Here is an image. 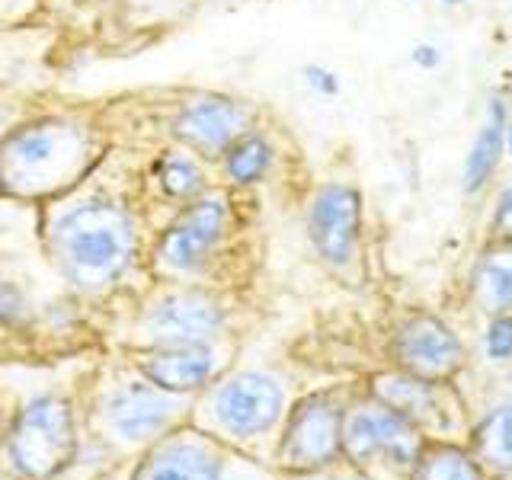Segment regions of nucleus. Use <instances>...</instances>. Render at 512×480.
<instances>
[{
	"label": "nucleus",
	"instance_id": "25",
	"mask_svg": "<svg viewBox=\"0 0 512 480\" xmlns=\"http://www.w3.org/2000/svg\"><path fill=\"white\" fill-rule=\"evenodd\" d=\"M493 237L500 240V244H512V186H506L500 192V199H496V208H493Z\"/></svg>",
	"mask_w": 512,
	"mask_h": 480
},
{
	"label": "nucleus",
	"instance_id": "10",
	"mask_svg": "<svg viewBox=\"0 0 512 480\" xmlns=\"http://www.w3.org/2000/svg\"><path fill=\"white\" fill-rule=\"evenodd\" d=\"M215 420L231 436H263L285 410V388L269 372H240L215 391Z\"/></svg>",
	"mask_w": 512,
	"mask_h": 480
},
{
	"label": "nucleus",
	"instance_id": "2",
	"mask_svg": "<svg viewBox=\"0 0 512 480\" xmlns=\"http://www.w3.org/2000/svg\"><path fill=\"white\" fill-rule=\"evenodd\" d=\"M48 247L61 276L77 292H112L138 263L141 231L135 205L103 189L68 196L48 228Z\"/></svg>",
	"mask_w": 512,
	"mask_h": 480
},
{
	"label": "nucleus",
	"instance_id": "21",
	"mask_svg": "<svg viewBox=\"0 0 512 480\" xmlns=\"http://www.w3.org/2000/svg\"><path fill=\"white\" fill-rule=\"evenodd\" d=\"M413 468H416L413 480H480L477 461L452 445L429 448V452L423 448V455Z\"/></svg>",
	"mask_w": 512,
	"mask_h": 480
},
{
	"label": "nucleus",
	"instance_id": "4",
	"mask_svg": "<svg viewBox=\"0 0 512 480\" xmlns=\"http://www.w3.org/2000/svg\"><path fill=\"white\" fill-rule=\"evenodd\" d=\"M77 452V420L71 400L45 394L29 400L10 426L7 458L26 480H52Z\"/></svg>",
	"mask_w": 512,
	"mask_h": 480
},
{
	"label": "nucleus",
	"instance_id": "17",
	"mask_svg": "<svg viewBox=\"0 0 512 480\" xmlns=\"http://www.w3.org/2000/svg\"><path fill=\"white\" fill-rule=\"evenodd\" d=\"M506 122H509V109L503 100H490L487 103V116L480 122L477 135L468 148L461 167V189L468 196H477L480 189H487V183L496 176L506 154Z\"/></svg>",
	"mask_w": 512,
	"mask_h": 480
},
{
	"label": "nucleus",
	"instance_id": "12",
	"mask_svg": "<svg viewBox=\"0 0 512 480\" xmlns=\"http://www.w3.org/2000/svg\"><path fill=\"white\" fill-rule=\"evenodd\" d=\"M106 423L125 442H151L164 436L180 413V397L154 388L151 381H125L106 397Z\"/></svg>",
	"mask_w": 512,
	"mask_h": 480
},
{
	"label": "nucleus",
	"instance_id": "5",
	"mask_svg": "<svg viewBox=\"0 0 512 480\" xmlns=\"http://www.w3.org/2000/svg\"><path fill=\"white\" fill-rule=\"evenodd\" d=\"M256 125V109L234 93L189 90L176 96L167 112V138L176 148L215 164L224 148Z\"/></svg>",
	"mask_w": 512,
	"mask_h": 480
},
{
	"label": "nucleus",
	"instance_id": "27",
	"mask_svg": "<svg viewBox=\"0 0 512 480\" xmlns=\"http://www.w3.org/2000/svg\"><path fill=\"white\" fill-rule=\"evenodd\" d=\"M16 122H20V112H13L10 106L0 103V138H4Z\"/></svg>",
	"mask_w": 512,
	"mask_h": 480
},
{
	"label": "nucleus",
	"instance_id": "28",
	"mask_svg": "<svg viewBox=\"0 0 512 480\" xmlns=\"http://www.w3.org/2000/svg\"><path fill=\"white\" fill-rule=\"evenodd\" d=\"M506 154L512 157V119L506 122Z\"/></svg>",
	"mask_w": 512,
	"mask_h": 480
},
{
	"label": "nucleus",
	"instance_id": "19",
	"mask_svg": "<svg viewBox=\"0 0 512 480\" xmlns=\"http://www.w3.org/2000/svg\"><path fill=\"white\" fill-rule=\"evenodd\" d=\"M474 292L487 314H512V244H503L477 263Z\"/></svg>",
	"mask_w": 512,
	"mask_h": 480
},
{
	"label": "nucleus",
	"instance_id": "14",
	"mask_svg": "<svg viewBox=\"0 0 512 480\" xmlns=\"http://www.w3.org/2000/svg\"><path fill=\"white\" fill-rule=\"evenodd\" d=\"M224 455L212 439L170 436L157 442L135 471V480H221Z\"/></svg>",
	"mask_w": 512,
	"mask_h": 480
},
{
	"label": "nucleus",
	"instance_id": "18",
	"mask_svg": "<svg viewBox=\"0 0 512 480\" xmlns=\"http://www.w3.org/2000/svg\"><path fill=\"white\" fill-rule=\"evenodd\" d=\"M372 397L381 400L384 407L397 410L400 416H407L413 426L423 423H439L442 420V404H439V388L436 381L416 378L407 372H388L372 378Z\"/></svg>",
	"mask_w": 512,
	"mask_h": 480
},
{
	"label": "nucleus",
	"instance_id": "24",
	"mask_svg": "<svg viewBox=\"0 0 512 480\" xmlns=\"http://www.w3.org/2000/svg\"><path fill=\"white\" fill-rule=\"evenodd\" d=\"M301 80H304V87H308L311 93H317V96H324V100H336V96L343 93L340 74H336L333 68H327V64H317V61L304 64Z\"/></svg>",
	"mask_w": 512,
	"mask_h": 480
},
{
	"label": "nucleus",
	"instance_id": "29",
	"mask_svg": "<svg viewBox=\"0 0 512 480\" xmlns=\"http://www.w3.org/2000/svg\"><path fill=\"white\" fill-rule=\"evenodd\" d=\"M439 4H445V7H461V4H468V0H439Z\"/></svg>",
	"mask_w": 512,
	"mask_h": 480
},
{
	"label": "nucleus",
	"instance_id": "8",
	"mask_svg": "<svg viewBox=\"0 0 512 480\" xmlns=\"http://www.w3.org/2000/svg\"><path fill=\"white\" fill-rule=\"evenodd\" d=\"M343 455L356 464L384 458L397 468H413L423 455L420 426L372 397L343 413Z\"/></svg>",
	"mask_w": 512,
	"mask_h": 480
},
{
	"label": "nucleus",
	"instance_id": "7",
	"mask_svg": "<svg viewBox=\"0 0 512 480\" xmlns=\"http://www.w3.org/2000/svg\"><path fill=\"white\" fill-rule=\"evenodd\" d=\"M365 224L362 189L346 180H327L308 202V240L314 253L333 269L356 260Z\"/></svg>",
	"mask_w": 512,
	"mask_h": 480
},
{
	"label": "nucleus",
	"instance_id": "16",
	"mask_svg": "<svg viewBox=\"0 0 512 480\" xmlns=\"http://www.w3.org/2000/svg\"><path fill=\"white\" fill-rule=\"evenodd\" d=\"M148 180L154 183L157 196L170 202L173 208L199 199L202 192L212 189L205 160L176 148V144H164V148L148 160Z\"/></svg>",
	"mask_w": 512,
	"mask_h": 480
},
{
	"label": "nucleus",
	"instance_id": "20",
	"mask_svg": "<svg viewBox=\"0 0 512 480\" xmlns=\"http://www.w3.org/2000/svg\"><path fill=\"white\" fill-rule=\"evenodd\" d=\"M477 452L490 468L512 471V404L496 407L477 429Z\"/></svg>",
	"mask_w": 512,
	"mask_h": 480
},
{
	"label": "nucleus",
	"instance_id": "9",
	"mask_svg": "<svg viewBox=\"0 0 512 480\" xmlns=\"http://www.w3.org/2000/svg\"><path fill=\"white\" fill-rule=\"evenodd\" d=\"M343 455V410L333 397H304L288 416L279 445V461L288 471H317Z\"/></svg>",
	"mask_w": 512,
	"mask_h": 480
},
{
	"label": "nucleus",
	"instance_id": "30",
	"mask_svg": "<svg viewBox=\"0 0 512 480\" xmlns=\"http://www.w3.org/2000/svg\"><path fill=\"white\" fill-rule=\"evenodd\" d=\"M0 199H4V183H0Z\"/></svg>",
	"mask_w": 512,
	"mask_h": 480
},
{
	"label": "nucleus",
	"instance_id": "23",
	"mask_svg": "<svg viewBox=\"0 0 512 480\" xmlns=\"http://www.w3.org/2000/svg\"><path fill=\"white\" fill-rule=\"evenodd\" d=\"M484 349L493 362L512 359V314H493L490 327L484 333Z\"/></svg>",
	"mask_w": 512,
	"mask_h": 480
},
{
	"label": "nucleus",
	"instance_id": "15",
	"mask_svg": "<svg viewBox=\"0 0 512 480\" xmlns=\"http://www.w3.org/2000/svg\"><path fill=\"white\" fill-rule=\"evenodd\" d=\"M279 164V148L266 128L253 125L250 132L234 138L224 154L215 160L221 180L228 189H256L263 186Z\"/></svg>",
	"mask_w": 512,
	"mask_h": 480
},
{
	"label": "nucleus",
	"instance_id": "22",
	"mask_svg": "<svg viewBox=\"0 0 512 480\" xmlns=\"http://www.w3.org/2000/svg\"><path fill=\"white\" fill-rule=\"evenodd\" d=\"M32 320H36V311H32V301L23 292V285L0 279V330L23 333L32 327Z\"/></svg>",
	"mask_w": 512,
	"mask_h": 480
},
{
	"label": "nucleus",
	"instance_id": "1",
	"mask_svg": "<svg viewBox=\"0 0 512 480\" xmlns=\"http://www.w3.org/2000/svg\"><path fill=\"white\" fill-rule=\"evenodd\" d=\"M103 157L100 128L68 109L36 112L0 138L4 196L20 202H52L84 186Z\"/></svg>",
	"mask_w": 512,
	"mask_h": 480
},
{
	"label": "nucleus",
	"instance_id": "3",
	"mask_svg": "<svg viewBox=\"0 0 512 480\" xmlns=\"http://www.w3.org/2000/svg\"><path fill=\"white\" fill-rule=\"evenodd\" d=\"M237 208L228 186H212L180 208L154 240V263L176 279H192L218 260L234 231Z\"/></svg>",
	"mask_w": 512,
	"mask_h": 480
},
{
	"label": "nucleus",
	"instance_id": "26",
	"mask_svg": "<svg viewBox=\"0 0 512 480\" xmlns=\"http://www.w3.org/2000/svg\"><path fill=\"white\" fill-rule=\"evenodd\" d=\"M410 64L420 71H436L442 64V48L436 42H416L410 48Z\"/></svg>",
	"mask_w": 512,
	"mask_h": 480
},
{
	"label": "nucleus",
	"instance_id": "13",
	"mask_svg": "<svg viewBox=\"0 0 512 480\" xmlns=\"http://www.w3.org/2000/svg\"><path fill=\"white\" fill-rule=\"evenodd\" d=\"M138 372L154 388L167 391L173 397H183L205 388L218 372V352L208 343H189V346H151L141 352Z\"/></svg>",
	"mask_w": 512,
	"mask_h": 480
},
{
	"label": "nucleus",
	"instance_id": "6",
	"mask_svg": "<svg viewBox=\"0 0 512 480\" xmlns=\"http://www.w3.org/2000/svg\"><path fill=\"white\" fill-rule=\"evenodd\" d=\"M224 324H228V308L205 288H170L141 314V333L151 346L212 343Z\"/></svg>",
	"mask_w": 512,
	"mask_h": 480
},
{
	"label": "nucleus",
	"instance_id": "11",
	"mask_svg": "<svg viewBox=\"0 0 512 480\" xmlns=\"http://www.w3.org/2000/svg\"><path fill=\"white\" fill-rule=\"evenodd\" d=\"M391 356L400 372L426 381H445L461 368L464 346L442 317L416 314L397 327Z\"/></svg>",
	"mask_w": 512,
	"mask_h": 480
}]
</instances>
